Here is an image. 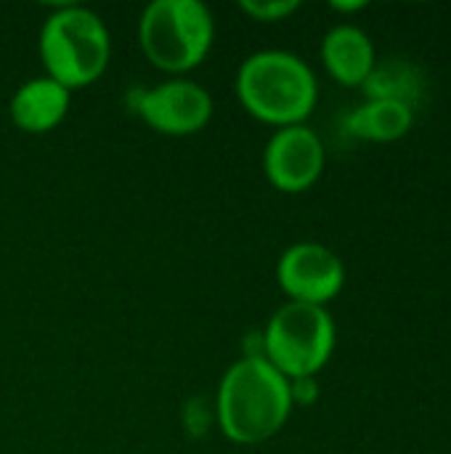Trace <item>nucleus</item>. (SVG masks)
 <instances>
[{
	"instance_id": "f257e3e1",
	"label": "nucleus",
	"mask_w": 451,
	"mask_h": 454,
	"mask_svg": "<svg viewBox=\"0 0 451 454\" xmlns=\"http://www.w3.org/2000/svg\"><path fill=\"white\" fill-rule=\"evenodd\" d=\"M290 380L263 356H239L221 378L215 420L237 447H255L274 439L292 412Z\"/></svg>"
},
{
	"instance_id": "f03ea898",
	"label": "nucleus",
	"mask_w": 451,
	"mask_h": 454,
	"mask_svg": "<svg viewBox=\"0 0 451 454\" xmlns=\"http://www.w3.org/2000/svg\"><path fill=\"white\" fill-rule=\"evenodd\" d=\"M234 90L250 117L274 128L306 125L319 101V82L308 61L279 48L250 53L237 69Z\"/></svg>"
},
{
	"instance_id": "7ed1b4c3",
	"label": "nucleus",
	"mask_w": 451,
	"mask_h": 454,
	"mask_svg": "<svg viewBox=\"0 0 451 454\" xmlns=\"http://www.w3.org/2000/svg\"><path fill=\"white\" fill-rule=\"evenodd\" d=\"M43 74L66 90H80L104 77L112 61V35L106 21L88 5L58 3L43 21L37 37Z\"/></svg>"
},
{
	"instance_id": "20e7f679",
	"label": "nucleus",
	"mask_w": 451,
	"mask_h": 454,
	"mask_svg": "<svg viewBox=\"0 0 451 454\" xmlns=\"http://www.w3.org/2000/svg\"><path fill=\"white\" fill-rule=\"evenodd\" d=\"M215 16L202 0H152L138 19V45L149 64L186 77L213 51Z\"/></svg>"
},
{
	"instance_id": "39448f33",
	"label": "nucleus",
	"mask_w": 451,
	"mask_h": 454,
	"mask_svg": "<svg viewBox=\"0 0 451 454\" xmlns=\"http://www.w3.org/2000/svg\"><path fill=\"white\" fill-rule=\"evenodd\" d=\"M263 359L287 380L314 378L335 351V322L327 306L282 303L260 333Z\"/></svg>"
},
{
	"instance_id": "423d86ee",
	"label": "nucleus",
	"mask_w": 451,
	"mask_h": 454,
	"mask_svg": "<svg viewBox=\"0 0 451 454\" xmlns=\"http://www.w3.org/2000/svg\"><path fill=\"white\" fill-rule=\"evenodd\" d=\"M128 106L136 117L144 120L154 133L183 138L205 130L215 114L213 96L205 85L189 77H170L154 88L133 90Z\"/></svg>"
},
{
	"instance_id": "0eeeda50",
	"label": "nucleus",
	"mask_w": 451,
	"mask_h": 454,
	"mask_svg": "<svg viewBox=\"0 0 451 454\" xmlns=\"http://www.w3.org/2000/svg\"><path fill=\"white\" fill-rule=\"evenodd\" d=\"M276 282L295 303L327 306L346 285V266L322 242H295L276 261Z\"/></svg>"
},
{
	"instance_id": "6e6552de",
	"label": "nucleus",
	"mask_w": 451,
	"mask_h": 454,
	"mask_svg": "<svg viewBox=\"0 0 451 454\" xmlns=\"http://www.w3.org/2000/svg\"><path fill=\"white\" fill-rule=\"evenodd\" d=\"M324 170V144L308 125L276 128L263 149V173L284 194L311 189Z\"/></svg>"
},
{
	"instance_id": "1a4fd4ad",
	"label": "nucleus",
	"mask_w": 451,
	"mask_h": 454,
	"mask_svg": "<svg viewBox=\"0 0 451 454\" xmlns=\"http://www.w3.org/2000/svg\"><path fill=\"white\" fill-rule=\"evenodd\" d=\"M72 106V90H66L61 82H56L48 74H37L24 80L11 101H8V114L13 128L29 136H43L56 130Z\"/></svg>"
},
{
	"instance_id": "9d476101",
	"label": "nucleus",
	"mask_w": 451,
	"mask_h": 454,
	"mask_svg": "<svg viewBox=\"0 0 451 454\" xmlns=\"http://www.w3.org/2000/svg\"><path fill=\"white\" fill-rule=\"evenodd\" d=\"M322 64L340 85H364L375 69V45L356 24H338L322 40Z\"/></svg>"
},
{
	"instance_id": "9b49d317",
	"label": "nucleus",
	"mask_w": 451,
	"mask_h": 454,
	"mask_svg": "<svg viewBox=\"0 0 451 454\" xmlns=\"http://www.w3.org/2000/svg\"><path fill=\"white\" fill-rule=\"evenodd\" d=\"M367 101H396L415 109L425 98V72L409 59H388L377 61L369 77L364 80Z\"/></svg>"
},
{
	"instance_id": "f8f14e48",
	"label": "nucleus",
	"mask_w": 451,
	"mask_h": 454,
	"mask_svg": "<svg viewBox=\"0 0 451 454\" xmlns=\"http://www.w3.org/2000/svg\"><path fill=\"white\" fill-rule=\"evenodd\" d=\"M415 109L396 101H364L346 117V130L364 141H396L409 133Z\"/></svg>"
},
{
	"instance_id": "ddd939ff",
	"label": "nucleus",
	"mask_w": 451,
	"mask_h": 454,
	"mask_svg": "<svg viewBox=\"0 0 451 454\" xmlns=\"http://www.w3.org/2000/svg\"><path fill=\"white\" fill-rule=\"evenodd\" d=\"M298 8H300V0H239V11L260 24L284 21Z\"/></svg>"
},
{
	"instance_id": "4468645a",
	"label": "nucleus",
	"mask_w": 451,
	"mask_h": 454,
	"mask_svg": "<svg viewBox=\"0 0 451 454\" xmlns=\"http://www.w3.org/2000/svg\"><path fill=\"white\" fill-rule=\"evenodd\" d=\"M290 394H292V404H314L319 399V386L314 378H300V380H290Z\"/></svg>"
},
{
	"instance_id": "2eb2a0df",
	"label": "nucleus",
	"mask_w": 451,
	"mask_h": 454,
	"mask_svg": "<svg viewBox=\"0 0 451 454\" xmlns=\"http://www.w3.org/2000/svg\"><path fill=\"white\" fill-rule=\"evenodd\" d=\"M362 8H367L364 0H354V3H340V0H335V3H332V11H340V13H356V11H362Z\"/></svg>"
}]
</instances>
